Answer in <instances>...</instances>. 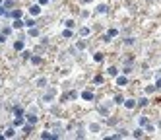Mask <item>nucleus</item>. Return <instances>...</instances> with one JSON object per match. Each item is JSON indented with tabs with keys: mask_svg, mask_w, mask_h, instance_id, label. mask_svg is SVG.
<instances>
[{
	"mask_svg": "<svg viewBox=\"0 0 161 140\" xmlns=\"http://www.w3.org/2000/svg\"><path fill=\"white\" fill-rule=\"evenodd\" d=\"M23 25H25V22H23L22 18H18V20H14V23H12V27H14V29H22Z\"/></svg>",
	"mask_w": 161,
	"mask_h": 140,
	"instance_id": "nucleus-9",
	"label": "nucleus"
},
{
	"mask_svg": "<svg viewBox=\"0 0 161 140\" xmlns=\"http://www.w3.org/2000/svg\"><path fill=\"white\" fill-rule=\"evenodd\" d=\"M31 130H33V125H29V123H27V125H23V132H25V134H29Z\"/></svg>",
	"mask_w": 161,
	"mask_h": 140,
	"instance_id": "nucleus-30",
	"label": "nucleus"
},
{
	"mask_svg": "<svg viewBox=\"0 0 161 140\" xmlns=\"http://www.w3.org/2000/svg\"><path fill=\"white\" fill-rule=\"evenodd\" d=\"M27 33H29V37H39V27H37V25L27 27Z\"/></svg>",
	"mask_w": 161,
	"mask_h": 140,
	"instance_id": "nucleus-11",
	"label": "nucleus"
},
{
	"mask_svg": "<svg viewBox=\"0 0 161 140\" xmlns=\"http://www.w3.org/2000/svg\"><path fill=\"white\" fill-rule=\"evenodd\" d=\"M76 47H78V49H84V47H86V41H80V43L76 45Z\"/></svg>",
	"mask_w": 161,
	"mask_h": 140,
	"instance_id": "nucleus-40",
	"label": "nucleus"
},
{
	"mask_svg": "<svg viewBox=\"0 0 161 140\" xmlns=\"http://www.w3.org/2000/svg\"><path fill=\"white\" fill-rule=\"evenodd\" d=\"M37 86L39 88H47V78H39V80H37Z\"/></svg>",
	"mask_w": 161,
	"mask_h": 140,
	"instance_id": "nucleus-28",
	"label": "nucleus"
},
{
	"mask_svg": "<svg viewBox=\"0 0 161 140\" xmlns=\"http://www.w3.org/2000/svg\"><path fill=\"white\" fill-rule=\"evenodd\" d=\"M2 6H4V8H6L8 12H10V10H14V0H6V2H4Z\"/></svg>",
	"mask_w": 161,
	"mask_h": 140,
	"instance_id": "nucleus-22",
	"label": "nucleus"
},
{
	"mask_svg": "<svg viewBox=\"0 0 161 140\" xmlns=\"http://www.w3.org/2000/svg\"><path fill=\"white\" fill-rule=\"evenodd\" d=\"M132 136H134V138H144V129H142V127H138V129L132 132Z\"/></svg>",
	"mask_w": 161,
	"mask_h": 140,
	"instance_id": "nucleus-13",
	"label": "nucleus"
},
{
	"mask_svg": "<svg viewBox=\"0 0 161 140\" xmlns=\"http://www.w3.org/2000/svg\"><path fill=\"white\" fill-rule=\"evenodd\" d=\"M33 54L29 53V51H22V58H25V60H27V58H31Z\"/></svg>",
	"mask_w": 161,
	"mask_h": 140,
	"instance_id": "nucleus-32",
	"label": "nucleus"
},
{
	"mask_svg": "<svg viewBox=\"0 0 161 140\" xmlns=\"http://www.w3.org/2000/svg\"><path fill=\"white\" fill-rule=\"evenodd\" d=\"M107 74L109 76H118V68H117V66H109V68H107Z\"/></svg>",
	"mask_w": 161,
	"mask_h": 140,
	"instance_id": "nucleus-17",
	"label": "nucleus"
},
{
	"mask_svg": "<svg viewBox=\"0 0 161 140\" xmlns=\"http://www.w3.org/2000/svg\"><path fill=\"white\" fill-rule=\"evenodd\" d=\"M54 97H56V88H49V90L45 92V96H43V101L49 103V101H53Z\"/></svg>",
	"mask_w": 161,
	"mask_h": 140,
	"instance_id": "nucleus-1",
	"label": "nucleus"
},
{
	"mask_svg": "<svg viewBox=\"0 0 161 140\" xmlns=\"http://www.w3.org/2000/svg\"><path fill=\"white\" fill-rule=\"evenodd\" d=\"M33 25H37L35 20H27V22H25V27H33Z\"/></svg>",
	"mask_w": 161,
	"mask_h": 140,
	"instance_id": "nucleus-34",
	"label": "nucleus"
},
{
	"mask_svg": "<svg viewBox=\"0 0 161 140\" xmlns=\"http://www.w3.org/2000/svg\"><path fill=\"white\" fill-rule=\"evenodd\" d=\"M113 101H115L117 105H124V97L120 96V94H118V96H115V97H113Z\"/></svg>",
	"mask_w": 161,
	"mask_h": 140,
	"instance_id": "nucleus-19",
	"label": "nucleus"
},
{
	"mask_svg": "<svg viewBox=\"0 0 161 140\" xmlns=\"http://www.w3.org/2000/svg\"><path fill=\"white\" fill-rule=\"evenodd\" d=\"M89 33H91V29H89L87 25H84V27H80V35H82V37H87Z\"/></svg>",
	"mask_w": 161,
	"mask_h": 140,
	"instance_id": "nucleus-16",
	"label": "nucleus"
},
{
	"mask_svg": "<svg viewBox=\"0 0 161 140\" xmlns=\"http://www.w3.org/2000/svg\"><path fill=\"white\" fill-rule=\"evenodd\" d=\"M97 130H99V125L97 123H91L89 125V132H97Z\"/></svg>",
	"mask_w": 161,
	"mask_h": 140,
	"instance_id": "nucleus-31",
	"label": "nucleus"
},
{
	"mask_svg": "<svg viewBox=\"0 0 161 140\" xmlns=\"http://www.w3.org/2000/svg\"><path fill=\"white\" fill-rule=\"evenodd\" d=\"M103 82H105V78H103L101 74H97L95 78H93V84H95V86H99V84H103Z\"/></svg>",
	"mask_w": 161,
	"mask_h": 140,
	"instance_id": "nucleus-23",
	"label": "nucleus"
},
{
	"mask_svg": "<svg viewBox=\"0 0 161 140\" xmlns=\"http://www.w3.org/2000/svg\"><path fill=\"white\" fill-rule=\"evenodd\" d=\"M103 58H105L103 53H95V54H93V60H95V62H103Z\"/></svg>",
	"mask_w": 161,
	"mask_h": 140,
	"instance_id": "nucleus-25",
	"label": "nucleus"
},
{
	"mask_svg": "<svg viewBox=\"0 0 161 140\" xmlns=\"http://www.w3.org/2000/svg\"><path fill=\"white\" fill-rule=\"evenodd\" d=\"M6 39H8V35H4V33H0V45L6 43Z\"/></svg>",
	"mask_w": 161,
	"mask_h": 140,
	"instance_id": "nucleus-38",
	"label": "nucleus"
},
{
	"mask_svg": "<svg viewBox=\"0 0 161 140\" xmlns=\"http://www.w3.org/2000/svg\"><path fill=\"white\" fill-rule=\"evenodd\" d=\"M14 115H16V117H23V107L22 105H16V107H14Z\"/></svg>",
	"mask_w": 161,
	"mask_h": 140,
	"instance_id": "nucleus-15",
	"label": "nucleus"
},
{
	"mask_svg": "<svg viewBox=\"0 0 161 140\" xmlns=\"http://www.w3.org/2000/svg\"><path fill=\"white\" fill-rule=\"evenodd\" d=\"M117 35H118V29H115V27L107 31V37H111V39H113V37H117Z\"/></svg>",
	"mask_w": 161,
	"mask_h": 140,
	"instance_id": "nucleus-27",
	"label": "nucleus"
},
{
	"mask_svg": "<svg viewBox=\"0 0 161 140\" xmlns=\"http://www.w3.org/2000/svg\"><path fill=\"white\" fill-rule=\"evenodd\" d=\"M12 29H14V27H4V29H2V33H4V35H10Z\"/></svg>",
	"mask_w": 161,
	"mask_h": 140,
	"instance_id": "nucleus-37",
	"label": "nucleus"
},
{
	"mask_svg": "<svg viewBox=\"0 0 161 140\" xmlns=\"http://www.w3.org/2000/svg\"><path fill=\"white\" fill-rule=\"evenodd\" d=\"M80 96H82V99H84V101H93V99H95V94H93L91 90H84Z\"/></svg>",
	"mask_w": 161,
	"mask_h": 140,
	"instance_id": "nucleus-3",
	"label": "nucleus"
},
{
	"mask_svg": "<svg viewBox=\"0 0 161 140\" xmlns=\"http://www.w3.org/2000/svg\"><path fill=\"white\" fill-rule=\"evenodd\" d=\"M155 90H157V88H155V86H148V88H146V94H153Z\"/></svg>",
	"mask_w": 161,
	"mask_h": 140,
	"instance_id": "nucleus-33",
	"label": "nucleus"
},
{
	"mask_svg": "<svg viewBox=\"0 0 161 140\" xmlns=\"http://www.w3.org/2000/svg\"><path fill=\"white\" fill-rule=\"evenodd\" d=\"M25 121H27L29 125H35V123L39 121V117H37V115H33V113H29V115H25Z\"/></svg>",
	"mask_w": 161,
	"mask_h": 140,
	"instance_id": "nucleus-12",
	"label": "nucleus"
},
{
	"mask_svg": "<svg viewBox=\"0 0 161 140\" xmlns=\"http://www.w3.org/2000/svg\"><path fill=\"white\" fill-rule=\"evenodd\" d=\"M84 2H91V0H84Z\"/></svg>",
	"mask_w": 161,
	"mask_h": 140,
	"instance_id": "nucleus-43",
	"label": "nucleus"
},
{
	"mask_svg": "<svg viewBox=\"0 0 161 140\" xmlns=\"http://www.w3.org/2000/svg\"><path fill=\"white\" fill-rule=\"evenodd\" d=\"M23 47H25V43H23V39H18V41L14 43V49H16V51H23Z\"/></svg>",
	"mask_w": 161,
	"mask_h": 140,
	"instance_id": "nucleus-14",
	"label": "nucleus"
},
{
	"mask_svg": "<svg viewBox=\"0 0 161 140\" xmlns=\"http://www.w3.org/2000/svg\"><path fill=\"white\" fill-rule=\"evenodd\" d=\"M8 16H10L12 20H18V18H22V16H23V12L16 8V10H10V12H8Z\"/></svg>",
	"mask_w": 161,
	"mask_h": 140,
	"instance_id": "nucleus-7",
	"label": "nucleus"
},
{
	"mask_svg": "<svg viewBox=\"0 0 161 140\" xmlns=\"http://www.w3.org/2000/svg\"><path fill=\"white\" fill-rule=\"evenodd\" d=\"M62 37H66V39H70V37H74V31H72L70 27H66L64 31H62Z\"/></svg>",
	"mask_w": 161,
	"mask_h": 140,
	"instance_id": "nucleus-20",
	"label": "nucleus"
},
{
	"mask_svg": "<svg viewBox=\"0 0 161 140\" xmlns=\"http://www.w3.org/2000/svg\"><path fill=\"white\" fill-rule=\"evenodd\" d=\"M25 123H27L25 117H16V119H14V127H16V129H18V127H23Z\"/></svg>",
	"mask_w": 161,
	"mask_h": 140,
	"instance_id": "nucleus-10",
	"label": "nucleus"
},
{
	"mask_svg": "<svg viewBox=\"0 0 161 140\" xmlns=\"http://www.w3.org/2000/svg\"><path fill=\"white\" fill-rule=\"evenodd\" d=\"M64 25H66V27H70V29H74V27H76V22H74V20H66Z\"/></svg>",
	"mask_w": 161,
	"mask_h": 140,
	"instance_id": "nucleus-29",
	"label": "nucleus"
},
{
	"mask_svg": "<svg viewBox=\"0 0 161 140\" xmlns=\"http://www.w3.org/2000/svg\"><path fill=\"white\" fill-rule=\"evenodd\" d=\"M49 2H51V0H39V4H41V6H47Z\"/></svg>",
	"mask_w": 161,
	"mask_h": 140,
	"instance_id": "nucleus-41",
	"label": "nucleus"
},
{
	"mask_svg": "<svg viewBox=\"0 0 161 140\" xmlns=\"http://www.w3.org/2000/svg\"><path fill=\"white\" fill-rule=\"evenodd\" d=\"M78 96H80V94H78L76 90H72V92H70V99H78Z\"/></svg>",
	"mask_w": 161,
	"mask_h": 140,
	"instance_id": "nucleus-35",
	"label": "nucleus"
},
{
	"mask_svg": "<svg viewBox=\"0 0 161 140\" xmlns=\"http://www.w3.org/2000/svg\"><path fill=\"white\" fill-rule=\"evenodd\" d=\"M97 12H99V14H107L109 6H107V4H99V6H97Z\"/></svg>",
	"mask_w": 161,
	"mask_h": 140,
	"instance_id": "nucleus-18",
	"label": "nucleus"
},
{
	"mask_svg": "<svg viewBox=\"0 0 161 140\" xmlns=\"http://www.w3.org/2000/svg\"><path fill=\"white\" fill-rule=\"evenodd\" d=\"M29 60H31V64H41V62H43V58H41V56H37V54H33Z\"/></svg>",
	"mask_w": 161,
	"mask_h": 140,
	"instance_id": "nucleus-21",
	"label": "nucleus"
},
{
	"mask_svg": "<svg viewBox=\"0 0 161 140\" xmlns=\"http://www.w3.org/2000/svg\"><path fill=\"white\" fill-rule=\"evenodd\" d=\"M124 107L128 109V111L136 109V107H138V99H124Z\"/></svg>",
	"mask_w": 161,
	"mask_h": 140,
	"instance_id": "nucleus-5",
	"label": "nucleus"
},
{
	"mask_svg": "<svg viewBox=\"0 0 161 140\" xmlns=\"http://www.w3.org/2000/svg\"><path fill=\"white\" fill-rule=\"evenodd\" d=\"M66 99H70V92H66V94L60 96V101H66Z\"/></svg>",
	"mask_w": 161,
	"mask_h": 140,
	"instance_id": "nucleus-36",
	"label": "nucleus"
},
{
	"mask_svg": "<svg viewBox=\"0 0 161 140\" xmlns=\"http://www.w3.org/2000/svg\"><path fill=\"white\" fill-rule=\"evenodd\" d=\"M148 105V97H140L138 99V107H146Z\"/></svg>",
	"mask_w": 161,
	"mask_h": 140,
	"instance_id": "nucleus-26",
	"label": "nucleus"
},
{
	"mask_svg": "<svg viewBox=\"0 0 161 140\" xmlns=\"http://www.w3.org/2000/svg\"><path fill=\"white\" fill-rule=\"evenodd\" d=\"M29 14H31L33 18L41 16V4H39V2H37V4H31V6H29Z\"/></svg>",
	"mask_w": 161,
	"mask_h": 140,
	"instance_id": "nucleus-2",
	"label": "nucleus"
},
{
	"mask_svg": "<svg viewBox=\"0 0 161 140\" xmlns=\"http://www.w3.org/2000/svg\"><path fill=\"white\" fill-rule=\"evenodd\" d=\"M2 4H4V0H0V6H2Z\"/></svg>",
	"mask_w": 161,
	"mask_h": 140,
	"instance_id": "nucleus-42",
	"label": "nucleus"
},
{
	"mask_svg": "<svg viewBox=\"0 0 161 140\" xmlns=\"http://www.w3.org/2000/svg\"><path fill=\"white\" fill-rule=\"evenodd\" d=\"M159 127H161V121H159Z\"/></svg>",
	"mask_w": 161,
	"mask_h": 140,
	"instance_id": "nucleus-44",
	"label": "nucleus"
},
{
	"mask_svg": "<svg viewBox=\"0 0 161 140\" xmlns=\"http://www.w3.org/2000/svg\"><path fill=\"white\" fill-rule=\"evenodd\" d=\"M41 138L43 140H58L60 138V134H58V132H41Z\"/></svg>",
	"mask_w": 161,
	"mask_h": 140,
	"instance_id": "nucleus-4",
	"label": "nucleus"
},
{
	"mask_svg": "<svg viewBox=\"0 0 161 140\" xmlns=\"http://www.w3.org/2000/svg\"><path fill=\"white\" fill-rule=\"evenodd\" d=\"M126 84H128V78H126V76L122 74V76H117V86H126Z\"/></svg>",
	"mask_w": 161,
	"mask_h": 140,
	"instance_id": "nucleus-8",
	"label": "nucleus"
},
{
	"mask_svg": "<svg viewBox=\"0 0 161 140\" xmlns=\"http://www.w3.org/2000/svg\"><path fill=\"white\" fill-rule=\"evenodd\" d=\"M4 136H6V138H14V136H16V127H14V125L8 127V129L4 130Z\"/></svg>",
	"mask_w": 161,
	"mask_h": 140,
	"instance_id": "nucleus-6",
	"label": "nucleus"
},
{
	"mask_svg": "<svg viewBox=\"0 0 161 140\" xmlns=\"http://www.w3.org/2000/svg\"><path fill=\"white\" fill-rule=\"evenodd\" d=\"M155 88H157V90H161V78H157V80H155Z\"/></svg>",
	"mask_w": 161,
	"mask_h": 140,
	"instance_id": "nucleus-39",
	"label": "nucleus"
},
{
	"mask_svg": "<svg viewBox=\"0 0 161 140\" xmlns=\"http://www.w3.org/2000/svg\"><path fill=\"white\" fill-rule=\"evenodd\" d=\"M53 2H56V0H53Z\"/></svg>",
	"mask_w": 161,
	"mask_h": 140,
	"instance_id": "nucleus-45",
	"label": "nucleus"
},
{
	"mask_svg": "<svg viewBox=\"0 0 161 140\" xmlns=\"http://www.w3.org/2000/svg\"><path fill=\"white\" fill-rule=\"evenodd\" d=\"M148 123H150V119H148V117H140L138 119V125H140V127H146Z\"/></svg>",
	"mask_w": 161,
	"mask_h": 140,
	"instance_id": "nucleus-24",
	"label": "nucleus"
}]
</instances>
